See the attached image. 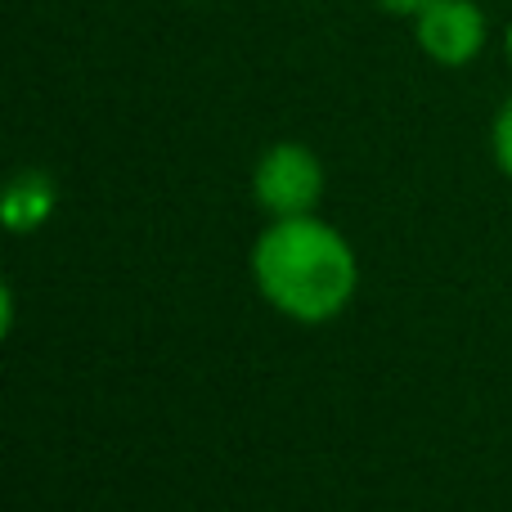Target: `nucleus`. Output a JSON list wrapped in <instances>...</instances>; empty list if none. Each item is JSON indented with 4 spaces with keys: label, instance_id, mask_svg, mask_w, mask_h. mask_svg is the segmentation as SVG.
Returning <instances> with one entry per match:
<instances>
[{
    "label": "nucleus",
    "instance_id": "1",
    "mask_svg": "<svg viewBox=\"0 0 512 512\" xmlns=\"http://www.w3.org/2000/svg\"><path fill=\"white\" fill-rule=\"evenodd\" d=\"M252 283L292 324H328L360 292V256L315 212L279 216L252 243Z\"/></svg>",
    "mask_w": 512,
    "mask_h": 512
},
{
    "label": "nucleus",
    "instance_id": "2",
    "mask_svg": "<svg viewBox=\"0 0 512 512\" xmlns=\"http://www.w3.org/2000/svg\"><path fill=\"white\" fill-rule=\"evenodd\" d=\"M252 198L270 221L279 216H310L324 198V162L310 144L279 140L256 158L252 167Z\"/></svg>",
    "mask_w": 512,
    "mask_h": 512
},
{
    "label": "nucleus",
    "instance_id": "3",
    "mask_svg": "<svg viewBox=\"0 0 512 512\" xmlns=\"http://www.w3.org/2000/svg\"><path fill=\"white\" fill-rule=\"evenodd\" d=\"M486 14L477 0H432L414 14V41L441 68H468L486 50Z\"/></svg>",
    "mask_w": 512,
    "mask_h": 512
},
{
    "label": "nucleus",
    "instance_id": "4",
    "mask_svg": "<svg viewBox=\"0 0 512 512\" xmlns=\"http://www.w3.org/2000/svg\"><path fill=\"white\" fill-rule=\"evenodd\" d=\"M50 207H54L50 176L45 171H23V176H14V185L5 194V225L9 230H32V225H41L50 216Z\"/></svg>",
    "mask_w": 512,
    "mask_h": 512
},
{
    "label": "nucleus",
    "instance_id": "5",
    "mask_svg": "<svg viewBox=\"0 0 512 512\" xmlns=\"http://www.w3.org/2000/svg\"><path fill=\"white\" fill-rule=\"evenodd\" d=\"M490 149H495L499 171L512 180V99H504V108L495 113V126H490Z\"/></svg>",
    "mask_w": 512,
    "mask_h": 512
},
{
    "label": "nucleus",
    "instance_id": "6",
    "mask_svg": "<svg viewBox=\"0 0 512 512\" xmlns=\"http://www.w3.org/2000/svg\"><path fill=\"white\" fill-rule=\"evenodd\" d=\"M387 14H400V18H414L423 5H432V0H378Z\"/></svg>",
    "mask_w": 512,
    "mask_h": 512
},
{
    "label": "nucleus",
    "instance_id": "7",
    "mask_svg": "<svg viewBox=\"0 0 512 512\" xmlns=\"http://www.w3.org/2000/svg\"><path fill=\"white\" fill-rule=\"evenodd\" d=\"M504 45H508V59H512V23H508V36H504Z\"/></svg>",
    "mask_w": 512,
    "mask_h": 512
}]
</instances>
